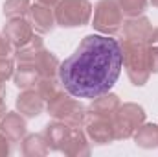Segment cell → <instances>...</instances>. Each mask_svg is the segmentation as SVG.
<instances>
[{
  "instance_id": "obj_27",
  "label": "cell",
  "mask_w": 158,
  "mask_h": 157,
  "mask_svg": "<svg viewBox=\"0 0 158 157\" xmlns=\"http://www.w3.org/2000/svg\"><path fill=\"white\" fill-rule=\"evenodd\" d=\"M11 154V141L0 131V157H7Z\"/></svg>"
},
{
  "instance_id": "obj_5",
  "label": "cell",
  "mask_w": 158,
  "mask_h": 157,
  "mask_svg": "<svg viewBox=\"0 0 158 157\" xmlns=\"http://www.w3.org/2000/svg\"><path fill=\"white\" fill-rule=\"evenodd\" d=\"M92 4L88 0H61L53 7L55 22L63 28L85 26L92 19Z\"/></svg>"
},
{
  "instance_id": "obj_31",
  "label": "cell",
  "mask_w": 158,
  "mask_h": 157,
  "mask_svg": "<svg viewBox=\"0 0 158 157\" xmlns=\"http://www.w3.org/2000/svg\"><path fill=\"white\" fill-rule=\"evenodd\" d=\"M6 113H7V111H6V102H4V104H0V120H2V117H4Z\"/></svg>"
},
{
  "instance_id": "obj_13",
  "label": "cell",
  "mask_w": 158,
  "mask_h": 157,
  "mask_svg": "<svg viewBox=\"0 0 158 157\" xmlns=\"http://www.w3.org/2000/svg\"><path fill=\"white\" fill-rule=\"evenodd\" d=\"M121 102H119V96L114 92H103L96 98L90 100V105L86 107L90 115H96V117H105V118H112L116 115V111L119 109Z\"/></svg>"
},
{
  "instance_id": "obj_9",
  "label": "cell",
  "mask_w": 158,
  "mask_h": 157,
  "mask_svg": "<svg viewBox=\"0 0 158 157\" xmlns=\"http://www.w3.org/2000/svg\"><path fill=\"white\" fill-rule=\"evenodd\" d=\"M121 32H123V39L136 41V43H147L151 32H153V24H151V20H149L147 17H143V15L129 17L127 20H123Z\"/></svg>"
},
{
  "instance_id": "obj_6",
  "label": "cell",
  "mask_w": 158,
  "mask_h": 157,
  "mask_svg": "<svg viewBox=\"0 0 158 157\" xmlns=\"http://www.w3.org/2000/svg\"><path fill=\"white\" fill-rule=\"evenodd\" d=\"M145 122V109L138 104H121L116 115L112 117V126H114V135L119 141L131 139L138 126Z\"/></svg>"
},
{
  "instance_id": "obj_11",
  "label": "cell",
  "mask_w": 158,
  "mask_h": 157,
  "mask_svg": "<svg viewBox=\"0 0 158 157\" xmlns=\"http://www.w3.org/2000/svg\"><path fill=\"white\" fill-rule=\"evenodd\" d=\"M26 117H22L19 111H7L0 120V131L11 141L19 142L26 137Z\"/></svg>"
},
{
  "instance_id": "obj_14",
  "label": "cell",
  "mask_w": 158,
  "mask_h": 157,
  "mask_svg": "<svg viewBox=\"0 0 158 157\" xmlns=\"http://www.w3.org/2000/svg\"><path fill=\"white\" fill-rule=\"evenodd\" d=\"M70 131H72V128L68 124L53 118V122H50L44 128V139L48 142V148L53 152H61L63 146L66 144L68 137H70Z\"/></svg>"
},
{
  "instance_id": "obj_16",
  "label": "cell",
  "mask_w": 158,
  "mask_h": 157,
  "mask_svg": "<svg viewBox=\"0 0 158 157\" xmlns=\"http://www.w3.org/2000/svg\"><path fill=\"white\" fill-rule=\"evenodd\" d=\"M40 79V74L35 67V63H19V67H15L13 72V83L19 89H31L37 85Z\"/></svg>"
},
{
  "instance_id": "obj_20",
  "label": "cell",
  "mask_w": 158,
  "mask_h": 157,
  "mask_svg": "<svg viewBox=\"0 0 158 157\" xmlns=\"http://www.w3.org/2000/svg\"><path fill=\"white\" fill-rule=\"evenodd\" d=\"M35 67L39 70L40 78H55L59 74V67H61V61L57 59L55 54H52L50 50H42L40 56L35 59Z\"/></svg>"
},
{
  "instance_id": "obj_22",
  "label": "cell",
  "mask_w": 158,
  "mask_h": 157,
  "mask_svg": "<svg viewBox=\"0 0 158 157\" xmlns=\"http://www.w3.org/2000/svg\"><path fill=\"white\" fill-rule=\"evenodd\" d=\"M35 91L40 94V98H42L44 102L52 100L55 94L61 92L59 83L55 81V78H40L39 81H37V89H35Z\"/></svg>"
},
{
  "instance_id": "obj_24",
  "label": "cell",
  "mask_w": 158,
  "mask_h": 157,
  "mask_svg": "<svg viewBox=\"0 0 158 157\" xmlns=\"http://www.w3.org/2000/svg\"><path fill=\"white\" fill-rule=\"evenodd\" d=\"M15 72V63L11 57H0V81L6 83L7 79L13 78Z\"/></svg>"
},
{
  "instance_id": "obj_10",
  "label": "cell",
  "mask_w": 158,
  "mask_h": 157,
  "mask_svg": "<svg viewBox=\"0 0 158 157\" xmlns=\"http://www.w3.org/2000/svg\"><path fill=\"white\" fill-rule=\"evenodd\" d=\"M46 102L40 98V94L31 89H22V92L17 96V111L26 118H35L44 111Z\"/></svg>"
},
{
  "instance_id": "obj_26",
  "label": "cell",
  "mask_w": 158,
  "mask_h": 157,
  "mask_svg": "<svg viewBox=\"0 0 158 157\" xmlns=\"http://www.w3.org/2000/svg\"><path fill=\"white\" fill-rule=\"evenodd\" d=\"M15 54V46L0 34V57H11Z\"/></svg>"
},
{
  "instance_id": "obj_19",
  "label": "cell",
  "mask_w": 158,
  "mask_h": 157,
  "mask_svg": "<svg viewBox=\"0 0 158 157\" xmlns=\"http://www.w3.org/2000/svg\"><path fill=\"white\" fill-rule=\"evenodd\" d=\"M50 152L44 133H31L22 139V154L26 157H42Z\"/></svg>"
},
{
  "instance_id": "obj_1",
  "label": "cell",
  "mask_w": 158,
  "mask_h": 157,
  "mask_svg": "<svg viewBox=\"0 0 158 157\" xmlns=\"http://www.w3.org/2000/svg\"><path fill=\"white\" fill-rule=\"evenodd\" d=\"M121 69V43L112 35L90 34L61 63L57 76L68 94L92 100L114 87Z\"/></svg>"
},
{
  "instance_id": "obj_23",
  "label": "cell",
  "mask_w": 158,
  "mask_h": 157,
  "mask_svg": "<svg viewBox=\"0 0 158 157\" xmlns=\"http://www.w3.org/2000/svg\"><path fill=\"white\" fill-rule=\"evenodd\" d=\"M147 2L149 0H118L121 13L127 17H138L143 15V11L147 9Z\"/></svg>"
},
{
  "instance_id": "obj_7",
  "label": "cell",
  "mask_w": 158,
  "mask_h": 157,
  "mask_svg": "<svg viewBox=\"0 0 158 157\" xmlns=\"http://www.w3.org/2000/svg\"><path fill=\"white\" fill-rule=\"evenodd\" d=\"M83 128H85V133H86L88 141H92L94 144H110L112 141H116L112 118L96 117V115L88 113Z\"/></svg>"
},
{
  "instance_id": "obj_8",
  "label": "cell",
  "mask_w": 158,
  "mask_h": 157,
  "mask_svg": "<svg viewBox=\"0 0 158 157\" xmlns=\"http://www.w3.org/2000/svg\"><path fill=\"white\" fill-rule=\"evenodd\" d=\"M2 35L9 41L15 48H20V46H24L28 41L31 39L35 34H33L31 22L26 20L24 17H19V19H7V22L2 28Z\"/></svg>"
},
{
  "instance_id": "obj_3",
  "label": "cell",
  "mask_w": 158,
  "mask_h": 157,
  "mask_svg": "<svg viewBox=\"0 0 158 157\" xmlns=\"http://www.w3.org/2000/svg\"><path fill=\"white\" fill-rule=\"evenodd\" d=\"M46 111L52 118L61 120V122L68 124L70 128H83L86 122V117H88V109L76 96L68 94L66 91H61L52 100H48Z\"/></svg>"
},
{
  "instance_id": "obj_12",
  "label": "cell",
  "mask_w": 158,
  "mask_h": 157,
  "mask_svg": "<svg viewBox=\"0 0 158 157\" xmlns=\"http://www.w3.org/2000/svg\"><path fill=\"white\" fill-rule=\"evenodd\" d=\"M28 20L31 22L33 30H37L39 34H50L53 28H55V15H53V9L48 7V6H42V4H31L30 11H28Z\"/></svg>"
},
{
  "instance_id": "obj_21",
  "label": "cell",
  "mask_w": 158,
  "mask_h": 157,
  "mask_svg": "<svg viewBox=\"0 0 158 157\" xmlns=\"http://www.w3.org/2000/svg\"><path fill=\"white\" fill-rule=\"evenodd\" d=\"M30 7H31V0H6L4 2V15H6V19L26 17Z\"/></svg>"
},
{
  "instance_id": "obj_15",
  "label": "cell",
  "mask_w": 158,
  "mask_h": 157,
  "mask_svg": "<svg viewBox=\"0 0 158 157\" xmlns=\"http://www.w3.org/2000/svg\"><path fill=\"white\" fill-rule=\"evenodd\" d=\"M61 152L68 157L90 155V142H88L86 133H85L81 128H72L70 137H68V141H66V144L63 146Z\"/></svg>"
},
{
  "instance_id": "obj_30",
  "label": "cell",
  "mask_w": 158,
  "mask_h": 157,
  "mask_svg": "<svg viewBox=\"0 0 158 157\" xmlns=\"http://www.w3.org/2000/svg\"><path fill=\"white\" fill-rule=\"evenodd\" d=\"M4 100H6V87H4V83L0 81V104H4Z\"/></svg>"
},
{
  "instance_id": "obj_32",
  "label": "cell",
  "mask_w": 158,
  "mask_h": 157,
  "mask_svg": "<svg viewBox=\"0 0 158 157\" xmlns=\"http://www.w3.org/2000/svg\"><path fill=\"white\" fill-rule=\"evenodd\" d=\"M149 2H151V4H153L155 7H158V0H149Z\"/></svg>"
},
{
  "instance_id": "obj_17",
  "label": "cell",
  "mask_w": 158,
  "mask_h": 157,
  "mask_svg": "<svg viewBox=\"0 0 158 157\" xmlns=\"http://www.w3.org/2000/svg\"><path fill=\"white\" fill-rule=\"evenodd\" d=\"M136 146L151 150V148H158V124L153 122H143L142 126H138V129L132 135Z\"/></svg>"
},
{
  "instance_id": "obj_25",
  "label": "cell",
  "mask_w": 158,
  "mask_h": 157,
  "mask_svg": "<svg viewBox=\"0 0 158 157\" xmlns=\"http://www.w3.org/2000/svg\"><path fill=\"white\" fill-rule=\"evenodd\" d=\"M147 56H149V70H151V74H158V46L156 44H149Z\"/></svg>"
},
{
  "instance_id": "obj_28",
  "label": "cell",
  "mask_w": 158,
  "mask_h": 157,
  "mask_svg": "<svg viewBox=\"0 0 158 157\" xmlns=\"http://www.w3.org/2000/svg\"><path fill=\"white\" fill-rule=\"evenodd\" d=\"M147 44H156V46H158V28H153V32H151V35H149Z\"/></svg>"
},
{
  "instance_id": "obj_29",
  "label": "cell",
  "mask_w": 158,
  "mask_h": 157,
  "mask_svg": "<svg viewBox=\"0 0 158 157\" xmlns=\"http://www.w3.org/2000/svg\"><path fill=\"white\" fill-rule=\"evenodd\" d=\"M37 4H42V6H48V7H55L61 0H35Z\"/></svg>"
},
{
  "instance_id": "obj_4",
  "label": "cell",
  "mask_w": 158,
  "mask_h": 157,
  "mask_svg": "<svg viewBox=\"0 0 158 157\" xmlns=\"http://www.w3.org/2000/svg\"><path fill=\"white\" fill-rule=\"evenodd\" d=\"M92 28L103 35H114L123 26V13L118 0H99L92 11Z\"/></svg>"
},
{
  "instance_id": "obj_18",
  "label": "cell",
  "mask_w": 158,
  "mask_h": 157,
  "mask_svg": "<svg viewBox=\"0 0 158 157\" xmlns=\"http://www.w3.org/2000/svg\"><path fill=\"white\" fill-rule=\"evenodd\" d=\"M44 50V41L39 35H33L24 46L15 48V59L17 63H35V59L40 56V52Z\"/></svg>"
},
{
  "instance_id": "obj_2",
  "label": "cell",
  "mask_w": 158,
  "mask_h": 157,
  "mask_svg": "<svg viewBox=\"0 0 158 157\" xmlns=\"http://www.w3.org/2000/svg\"><path fill=\"white\" fill-rule=\"evenodd\" d=\"M149 44L147 43H136V41L123 39L121 43V54H123V69L132 85L143 87L149 76V56H147Z\"/></svg>"
}]
</instances>
